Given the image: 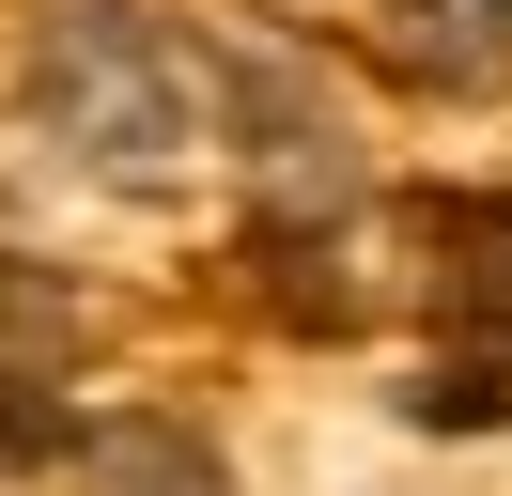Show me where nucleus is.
Here are the masks:
<instances>
[{
    "label": "nucleus",
    "mask_w": 512,
    "mask_h": 496,
    "mask_svg": "<svg viewBox=\"0 0 512 496\" xmlns=\"http://www.w3.org/2000/svg\"><path fill=\"white\" fill-rule=\"evenodd\" d=\"M373 47L419 93H512V0H373Z\"/></svg>",
    "instance_id": "nucleus-4"
},
{
    "label": "nucleus",
    "mask_w": 512,
    "mask_h": 496,
    "mask_svg": "<svg viewBox=\"0 0 512 496\" xmlns=\"http://www.w3.org/2000/svg\"><path fill=\"white\" fill-rule=\"evenodd\" d=\"M16 93H32V124L78 171H125V186H156L202 140V62H187V31L156 0H47Z\"/></svg>",
    "instance_id": "nucleus-1"
},
{
    "label": "nucleus",
    "mask_w": 512,
    "mask_h": 496,
    "mask_svg": "<svg viewBox=\"0 0 512 496\" xmlns=\"http://www.w3.org/2000/svg\"><path fill=\"white\" fill-rule=\"evenodd\" d=\"M435 295H450L466 372H435V388H419V419L466 434V419H497V388H512V186H466V202L435 217Z\"/></svg>",
    "instance_id": "nucleus-3"
},
{
    "label": "nucleus",
    "mask_w": 512,
    "mask_h": 496,
    "mask_svg": "<svg viewBox=\"0 0 512 496\" xmlns=\"http://www.w3.org/2000/svg\"><path fill=\"white\" fill-rule=\"evenodd\" d=\"M202 93L233 109L249 186H264V233H249V248H295V233H342V217H357V140H342V109H326L295 62L233 47V62H202Z\"/></svg>",
    "instance_id": "nucleus-2"
},
{
    "label": "nucleus",
    "mask_w": 512,
    "mask_h": 496,
    "mask_svg": "<svg viewBox=\"0 0 512 496\" xmlns=\"http://www.w3.org/2000/svg\"><path fill=\"white\" fill-rule=\"evenodd\" d=\"M78 496H233V481H218V450L187 419H109L78 450Z\"/></svg>",
    "instance_id": "nucleus-5"
}]
</instances>
